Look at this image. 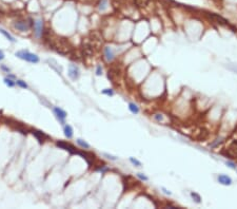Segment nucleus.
Returning a JSON list of instances; mask_svg holds the SVG:
<instances>
[{"label": "nucleus", "instance_id": "f257e3e1", "mask_svg": "<svg viewBox=\"0 0 237 209\" xmlns=\"http://www.w3.org/2000/svg\"><path fill=\"white\" fill-rule=\"evenodd\" d=\"M16 56L20 59H23L25 61H29V62L32 63H37L39 62V57H38L36 54L30 53L29 51H19L16 53Z\"/></svg>", "mask_w": 237, "mask_h": 209}, {"label": "nucleus", "instance_id": "6e6552de", "mask_svg": "<svg viewBox=\"0 0 237 209\" xmlns=\"http://www.w3.org/2000/svg\"><path fill=\"white\" fill-rule=\"evenodd\" d=\"M228 154L231 156H234V157H237V141H233L227 149Z\"/></svg>", "mask_w": 237, "mask_h": 209}, {"label": "nucleus", "instance_id": "2eb2a0df", "mask_svg": "<svg viewBox=\"0 0 237 209\" xmlns=\"http://www.w3.org/2000/svg\"><path fill=\"white\" fill-rule=\"evenodd\" d=\"M49 63H50V67H52L53 69H55L57 72H58L59 74L61 73V71H62V69L60 68L59 66H57V62H56L55 60H53V59H51V60H49Z\"/></svg>", "mask_w": 237, "mask_h": 209}, {"label": "nucleus", "instance_id": "4468645a", "mask_svg": "<svg viewBox=\"0 0 237 209\" xmlns=\"http://www.w3.org/2000/svg\"><path fill=\"white\" fill-rule=\"evenodd\" d=\"M149 1L150 0H134V3H135V5L138 6V8H144V6L148 5Z\"/></svg>", "mask_w": 237, "mask_h": 209}, {"label": "nucleus", "instance_id": "f03ea898", "mask_svg": "<svg viewBox=\"0 0 237 209\" xmlns=\"http://www.w3.org/2000/svg\"><path fill=\"white\" fill-rule=\"evenodd\" d=\"M56 145H57L59 148L64 149V150H66V151L71 152L72 154H75V153L77 154V153H78V151H76L75 148H74L73 146H71L70 144L66 143V141H57V143H56Z\"/></svg>", "mask_w": 237, "mask_h": 209}, {"label": "nucleus", "instance_id": "c85d7f7f", "mask_svg": "<svg viewBox=\"0 0 237 209\" xmlns=\"http://www.w3.org/2000/svg\"><path fill=\"white\" fill-rule=\"evenodd\" d=\"M3 58H4V54H3L2 51H0V60H2Z\"/></svg>", "mask_w": 237, "mask_h": 209}, {"label": "nucleus", "instance_id": "412c9836", "mask_svg": "<svg viewBox=\"0 0 237 209\" xmlns=\"http://www.w3.org/2000/svg\"><path fill=\"white\" fill-rule=\"evenodd\" d=\"M4 83L8 87H10V88H12V87L15 86V83H14L12 79H10V78H4Z\"/></svg>", "mask_w": 237, "mask_h": 209}, {"label": "nucleus", "instance_id": "ddd939ff", "mask_svg": "<svg viewBox=\"0 0 237 209\" xmlns=\"http://www.w3.org/2000/svg\"><path fill=\"white\" fill-rule=\"evenodd\" d=\"M64 134L68 139H71L72 136H73V129L70 125H66L64 126Z\"/></svg>", "mask_w": 237, "mask_h": 209}, {"label": "nucleus", "instance_id": "20e7f679", "mask_svg": "<svg viewBox=\"0 0 237 209\" xmlns=\"http://www.w3.org/2000/svg\"><path fill=\"white\" fill-rule=\"evenodd\" d=\"M209 16L212 20H214L216 23H218V24H221V25H229V22H228L227 20H226L225 18L221 17V16L217 15V14H213V13H211V14H209Z\"/></svg>", "mask_w": 237, "mask_h": 209}, {"label": "nucleus", "instance_id": "a211bd4d", "mask_svg": "<svg viewBox=\"0 0 237 209\" xmlns=\"http://www.w3.org/2000/svg\"><path fill=\"white\" fill-rule=\"evenodd\" d=\"M77 143H78L79 146H80L81 148H83V149H89V148H90V145H89L88 143H86L84 141H82L81 139H77Z\"/></svg>", "mask_w": 237, "mask_h": 209}, {"label": "nucleus", "instance_id": "bb28decb", "mask_svg": "<svg viewBox=\"0 0 237 209\" xmlns=\"http://www.w3.org/2000/svg\"><path fill=\"white\" fill-rule=\"evenodd\" d=\"M104 156H106V157H108V159H113V161H115V159H116V157H115V156H112V155H110V154H106V153H104Z\"/></svg>", "mask_w": 237, "mask_h": 209}, {"label": "nucleus", "instance_id": "393cba45", "mask_svg": "<svg viewBox=\"0 0 237 209\" xmlns=\"http://www.w3.org/2000/svg\"><path fill=\"white\" fill-rule=\"evenodd\" d=\"M137 176H138L140 180H142V181H148V180H149L146 175H144V174H142V173H137Z\"/></svg>", "mask_w": 237, "mask_h": 209}, {"label": "nucleus", "instance_id": "dca6fc26", "mask_svg": "<svg viewBox=\"0 0 237 209\" xmlns=\"http://www.w3.org/2000/svg\"><path fill=\"white\" fill-rule=\"evenodd\" d=\"M0 33H1V34H3V35H4L5 37L8 38V39H9V40H10V41H12V42H15V38L13 37V36L11 35L10 33H8V32H6V31H4V30H3V29H0Z\"/></svg>", "mask_w": 237, "mask_h": 209}, {"label": "nucleus", "instance_id": "a878e982", "mask_svg": "<svg viewBox=\"0 0 237 209\" xmlns=\"http://www.w3.org/2000/svg\"><path fill=\"white\" fill-rule=\"evenodd\" d=\"M102 74V68H101L100 66L97 67V69H96V75H101Z\"/></svg>", "mask_w": 237, "mask_h": 209}, {"label": "nucleus", "instance_id": "9b49d317", "mask_svg": "<svg viewBox=\"0 0 237 209\" xmlns=\"http://www.w3.org/2000/svg\"><path fill=\"white\" fill-rule=\"evenodd\" d=\"M218 182L222 185H231L232 184V180L230 179L228 175H225V174H220V175H218Z\"/></svg>", "mask_w": 237, "mask_h": 209}, {"label": "nucleus", "instance_id": "0eeeda50", "mask_svg": "<svg viewBox=\"0 0 237 209\" xmlns=\"http://www.w3.org/2000/svg\"><path fill=\"white\" fill-rule=\"evenodd\" d=\"M14 27H15V29L21 31V32H25V31H28L30 29V24L26 21H16Z\"/></svg>", "mask_w": 237, "mask_h": 209}, {"label": "nucleus", "instance_id": "7ed1b4c3", "mask_svg": "<svg viewBox=\"0 0 237 209\" xmlns=\"http://www.w3.org/2000/svg\"><path fill=\"white\" fill-rule=\"evenodd\" d=\"M82 55L83 56H91L93 54V45L90 41H86V42H83L82 45Z\"/></svg>", "mask_w": 237, "mask_h": 209}, {"label": "nucleus", "instance_id": "cd10ccee", "mask_svg": "<svg viewBox=\"0 0 237 209\" xmlns=\"http://www.w3.org/2000/svg\"><path fill=\"white\" fill-rule=\"evenodd\" d=\"M155 119H156L157 121H162V116L160 115V114H155Z\"/></svg>", "mask_w": 237, "mask_h": 209}, {"label": "nucleus", "instance_id": "6ab92c4d", "mask_svg": "<svg viewBox=\"0 0 237 209\" xmlns=\"http://www.w3.org/2000/svg\"><path fill=\"white\" fill-rule=\"evenodd\" d=\"M108 6V0H101L100 4H99V10L100 11H104Z\"/></svg>", "mask_w": 237, "mask_h": 209}, {"label": "nucleus", "instance_id": "2f4dec72", "mask_svg": "<svg viewBox=\"0 0 237 209\" xmlns=\"http://www.w3.org/2000/svg\"><path fill=\"white\" fill-rule=\"evenodd\" d=\"M227 165H229L230 167H232V168H235V166L232 164V163H227Z\"/></svg>", "mask_w": 237, "mask_h": 209}, {"label": "nucleus", "instance_id": "aec40b11", "mask_svg": "<svg viewBox=\"0 0 237 209\" xmlns=\"http://www.w3.org/2000/svg\"><path fill=\"white\" fill-rule=\"evenodd\" d=\"M191 197L193 198V199H194V201L196 202V203H200V197H199V194H197L196 192H191Z\"/></svg>", "mask_w": 237, "mask_h": 209}, {"label": "nucleus", "instance_id": "f8f14e48", "mask_svg": "<svg viewBox=\"0 0 237 209\" xmlns=\"http://www.w3.org/2000/svg\"><path fill=\"white\" fill-rule=\"evenodd\" d=\"M104 55H106V60H108V61L113 60L114 54H113V51H112L111 48L106 47V48L104 49Z\"/></svg>", "mask_w": 237, "mask_h": 209}, {"label": "nucleus", "instance_id": "5701e85b", "mask_svg": "<svg viewBox=\"0 0 237 209\" xmlns=\"http://www.w3.org/2000/svg\"><path fill=\"white\" fill-rule=\"evenodd\" d=\"M130 161H131L132 164H133V165H136L137 167L141 166V163H140V162H138V161H137V159H133V157H130Z\"/></svg>", "mask_w": 237, "mask_h": 209}, {"label": "nucleus", "instance_id": "9d476101", "mask_svg": "<svg viewBox=\"0 0 237 209\" xmlns=\"http://www.w3.org/2000/svg\"><path fill=\"white\" fill-rule=\"evenodd\" d=\"M32 133H33L34 136H35L36 139L39 141V143H43V141L48 139V135H46V134L43 133V132H41V131H38V130H33V131H32Z\"/></svg>", "mask_w": 237, "mask_h": 209}, {"label": "nucleus", "instance_id": "1a4fd4ad", "mask_svg": "<svg viewBox=\"0 0 237 209\" xmlns=\"http://www.w3.org/2000/svg\"><path fill=\"white\" fill-rule=\"evenodd\" d=\"M34 29H35V34L37 37H41L42 36V21L41 20H36L34 23Z\"/></svg>", "mask_w": 237, "mask_h": 209}, {"label": "nucleus", "instance_id": "b1692460", "mask_svg": "<svg viewBox=\"0 0 237 209\" xmlns=\"http://www.w3.org/2000/svg\"><path fill=\"white\" fill-rule=\"evenodd\" d=\"M102 93L106 94V95H109V96H112L114 94L113 93V90H112V89H106V90L102 91Z\"/></svg>", "mask_w": 237, "mask_h": 209}, {"label": "nucleus", "instance_id": "4be33fe9", "mask_svg": "<svg viewBox=\"0 0 237 209\" xmlns=\"http://www.w3.org/2000/svg\"><path fill=\"white\" fill-rule=\"evenodd\" d=\"M18 85L19 87H21V88H23V89H26L28 88V85L24 83V81H22V80H17V83H16Z\"/></svg>", "mask_w": 237, "mask_h": 209}, {"label": "nucleus", "instance_id": "f3484780", "mask_svg": "<svg viewBox=\"0 0 237 209\" xmlns=\"http://www.w3.org/2000/svg\"><path fill=\"white\" fill-rule=\"evenodd\" d=\"M129 109H130V111H131L132 113H134V114H137L139 112L138 107H137L136 105H135V103H129Z\"/></svg>", "mask_w": 237, "mask_h": 209}, {"label": "nucleus", "instance_id": "7c9ffc66", "mask_svg": "<svg viewBox=\"0 0 237 209\" xmlns=\"http://www.w3.org/2000/svg\"><path fill=\"white\" fill-rule=\"evenodd\" d=\"M162 190H163V191H164V193H166V194H171V192H170V191H168V190H166V189H164L163 187H162Z\"/></svg>", "mask_w": 237, "mask_h": 209}, {"label": "nucleus", "instance_id": "c756f323", "mask_svg": "<svg viewBox=\"0 0 237 209\" xmlns=\"http://www.w3.org/2000/svg\"><path fill=\"white\" fill-rule=\"evenodd\" d=\"M1 69H2V70H4V71H6V72H10V69L6 68V67H4V66H1Z\"/></svg>", "mask_w": 237, "mask_h": 209}, {"label": "nucleus", "instance_id": "423d86ee", "mask_svg": "<svg viewBox=\"0 0 237 209\" xmlns=\"http://www.w3.org/2000/svg\"><path fill=\"white\" fill-rule=\"evenodd\" d=\"M69 76L73 80H76L79 77V69L75 65H71V66L69 67Z\"/></svg>", "mask_w": 237, "mask_h": 209}, {"label": "nucleus", "instance_id": "39448f33", "mask_svg": "<svg viewBox=\"0 0 237 209\" xmlns=\"http://www.w3.org/2000/svg\"><path fill=\"white\" fill-rule=\"evenodd\" d=\"M53 111H54V113H55L56 117H57L62 124H64V119H66V111H63L62 109L58 108V107H55V108L53 109Z\"/></svg>", "mask_w": 237, "mask_h": 209}]
</instances>
